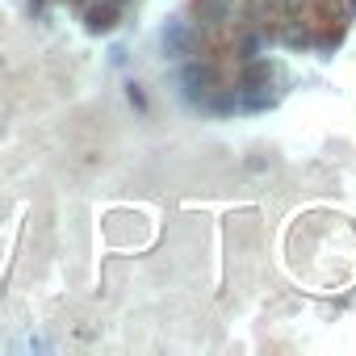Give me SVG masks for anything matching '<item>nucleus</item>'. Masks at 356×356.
I'll list each match as a JSON object with an SVG mask.
<instances>
[{"mask_svg": "<svg viewBox=\"0 0 356 356\" xmlns=\"http://www.w3.org/2000/svg\"><path fill=\"white\" fill-rule=\"evenodd\" d=\"M189 47H193V34H189L181 22H168V30H163V51H168L172 59H181V55H189Z\"/></svg>", "mask_w": 356, "mask_h": 356, "instance_id": "3", "label": "nucleus"}, {"mask_svg": "<svg viewBox=\"0 0 356 356\" xmlns=\"http://www.w3.org/2000/svg\"><path fill=\"white\" fill-rule=\"evenodd\" d=\"M130 101H134L138 109H147V101H143V92H138V84H130Z\"/></svg>", "mask_w": 356, "mask_h": 356, "instance_id": "5", "label": "nucleus"}, {"mask_svg": "<svg viewBox=\"0 0 356 356\" xmlns=\"http://www.w3.org/2000/svg\"><path fill=\"white\" fill-rule=\"evenodd\" d=\"M348 9H352V13H356V0H348Z\"/></svg>", "mask_w": 356, "mask_h": 356, "instance_id": "7", "label": "nucleus"}, {"mask_svg": "<svg viewBox=\"0 0 356 356\" xmlns=\"http://www.w3.org/2000/svg\"><path fill=\"white\" fill-rule=\"evenodd\" d=\"M84 22H88L92 34H105V30H113V22H118V5H113V0H97V5H88Z\"/></svg>", "mask_w": 356, "mask_h": 356, "instance_id": "2", "label": "nucleus"}, {"mask_svg": "<svg viewBox=\"0 0 356 356\" xmlns=\"http://www.w3.org/2000/svg\"><path fill=\"white\" fill-rule=\"evenodd\" d=\"M193 13L202 22H222L231 13V0H193Z\"/></svg>", "mask_w": 356, "mask_h": 356, "instance_id": "4", "label": "nucleus"}, {"mask_svg": "<svg viewBox=\"0 0 356 356\" xmlns=\"http://www.w3.org/2000/svg\"><path fill=\"white\" fill-rule=\"evenodd\" d=\"M298 5H302V0H285V9H298Z\"/></svg>", "mask_w": 356, "mask_h": 356, "instance_id": "6", "label": "nucleus"}, {"mask_svg": "<svg viewBox=\"0 0 356 356\" xmlns=\"http://www.w3.org/2000/svg\"><path fill=\"white\" fill-rule=\"evenodd\" d=\"M214 84H218V76H214V67H206V63H189V67L181 72V88H185L189 101H206V97L214 92Z\"/></svg>", "mask_w": 356, "mask_h": 356, "instance_id": "1", "label": "nucleus"}]
</instances>
